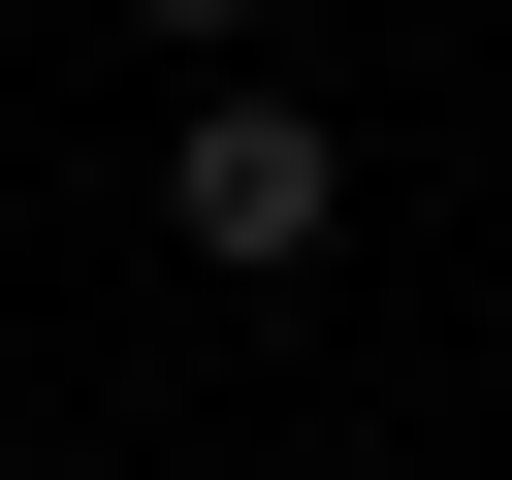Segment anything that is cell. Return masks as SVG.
<instances>
[{
	"label": "cell",
	"instance_id": "1",
	"mask_svg": "<svg viewBox=\"0 0 512 480\" xmlns=\"http://www.w3.org/2000/svg\"><path fill=\"white\" fill-rule=\"evenodd\" d=\"M320 224H352V128H320V96H256V64H192V128H160V256L288 288Z\"/></svg>",
	"mask_w": 512,
	"mask_h": 480
},
{
	"label": "cell",
	"instance_id": "2",
	"mask_svg": "<svg viewBox=\"0 0 512 480\" xmlns=\"http://www.w3.org/2000/svg\"><path fill=\"white\" fill-rule=\"evenodd\" d=\"M160 32H192V64H256V32H288V0H160Z\"/></svg>",
	"mask_w": 512,
	"mask_h": 480
}]
</instances>
